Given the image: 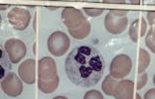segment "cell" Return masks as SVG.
<instances>
[{"label":"cell","mask_w":155,"mask_h":99,"mask_svg":"<svg viewBox=\"0 0 155 99\" xmlns=\"http://www.w3.org/2000/svg\"><path fill=\"white\" fill-rule=\"evenodd\" d=\"M103 56L94 47L78 46L66 57L65 70L68 78L79 87L89 88L99 83L104 74Z\"/></svg>","instance_id":"obj_1"},{"label":"cell","mask_w":155,"mask_h":99,"mask_svg":"<svg viewBox=\"0 0 155 99\" xmlns=\"http://www.w3.org/2000/svg\"><path fill=\"white\" fill-rule=\"evenodd\" d=\"M59 83L56 64L51 57H44L38 63V88L44 93L55 91Z\"/></svg>","instance_id":"obj_2"},{"label":"cell","mask_w":155,"mask_h":99,"mask_svg":"<svg viewBox=\"0 0 155 99\" xmlns=\"http://www.w3.org/2000/svg\"><path fill=\"white\" fill-rule=\"evenodd\" d=\"M70 45V40L68 35L61 31H56L52 34L48 40L49 51L55 56L64 55Z\"/></svg>","instance_id":"obj_3"},{"label":"cell","mask_w":155,"mask_h":99,"mask_svg":"<svg viewBox=\"0 0 155 99\" xmlns=\"http://www.w3.org/2000/svg\"><path fill=\"white\" fill-rule=\"evenodd\" d=\"M132 68L131 60L126 55L117 56L110 65L111 75L117 79L125 77L130 72Z\"/></svg>","instance_id":"obj_4"},{"label":"cell","mask_w":155,"mask_h":99,"mask_svg":"<svg viewBox=\"0 0 155 99\" xmlns=\"http://www.w3.org/2000/svg\"><path fill=\"white\" fill-rule=\"evenodd\" d=\"M8 18L9 22L15 29L21 31L28 27L31 19V15L28 10L15 7L9 12Z\"/></svg>","instance_id":"obj_5"},{"label":"cell","mask_w":155,"mask_h":99,"mask_svg":"<svg viewBox=\"0 0 155 99\" xmlns=\"http://www.w3.org/2000/svg\"><path fill=\"white\" fill-rule=\"evenodd\" d=\"M5 47L9 60L13 63L20 62L26 55L25 45L18 39H9L5 42Z\"/></svg>","instance_id":"obj_6"},{"label":"cell","mask_w":155,"mask_h":99,"mask_svg":"<svg viewBox=\"0 0 155 99\" xmlns=\"http://www.w3.org/2000/svg\"><path fill=\"white\" fill-rule=\"evenodd\" d=\"M1 84L2 90L9 96H18L23 91V83L14 72L8 73Z\"/></svg>","instance_id":"obj_7"},{"label":"cell","mask_w":155,"mask_h":99,"mask_svg":"<svg viewBox=\"0 0 155 99\" xmlns=\"http://www.w3.org/2000/svg\"><path fill=\"white\" fill-rule=\"evenodd\" d=\"M61 19L68 29H75L83 24L86 20L83 13L78 9L66 8L64 9Z\"/></svg>","instance_id":"obj_8"},{"label":"cell","mask_w":155,"mask_h":99,"mask_svg":"<svg viewBox=\"0 0 155 99\" xmlns=\"http://www.w3.org/2000/svg\"><path fill=\"white\" fill-rule=\"evenodd\" d=\"M127 17L120 18L109 12L104 20V25L107 31L112 34H119L125 30L127 25Z\"/></svg>","instance_id":"obj_9"},{"label":"cell","mask_w":155,"mask_h":99,"mask_svg":"<svg viewBox=\"0 0 155 99\" xmlns=\"http://www.w3.org/2000/svg\"><path fill=\"white\" fill-rule=\"evenodd\" d=\"M36 62L35 60L28 59L21 63L18 69V73L21 80L28 84L35 83Z\"/></svg>","instance_id":"obj_10"},{"label":"cell","mask_w":155,"mask_h":99,"mask_svg":"<svg viewBox=\"0 0 155 99\" xmlns=\"http://www.w3.org/2000/svg\"><path fill=\"white\" fill-rule=\"evenodd\" d=\"M133 83L129 80H123L117 83L114 95L117 99L132 98Z\"/></svg>","instance_id":"obj_11"},{"label":"cell","mask_w":155,"mask_h":99,"mask_svg":"<svg viewBox=\"0 0 155 99\" xmlns=\"http://www.w3.org/2000/svg\"><path fill=\"white\" fill-rule=\"evenodd\" d=\"M12 65L8 55L0 45V82L10 72Z\"/></svg>","instance_id":"obj_12"},{"label":"cell","mask_w":155,"mask_h":99,"mask_svg":"<svg viewBox=\"0 0 155 99\" xmlns=\"http://www.w3.org/2000/svg\"><path fill=\"white\" fill-rule=\"evenodd\" d=\"M91 31L90 22L86 21L79 27L75 29H68V32L72 37L77 40H83L87 37Z\"/></svg>","instance_id":"obj_13"},{"label":"cell","mask_w":155,"mask_h":99,"mask_svg":"<svg viewBox=\"0 0 155 99\" xmlns=\"http://www.w3.org/2000/svg\"><path fill=\"white\" fill-rule=\"evenodd\" d=\"M117 83V82L113 79L112 76L110 75L106 76L102 83L101 88L103 91L107 95H114V92Z\"/></svg>","instance_id":"obj_14"},{"label":"cell","mask_w":155,"mask_h":99,"mask_svg":"<svg viewBox=\"0 0 155 99\" xmlns=\"http://www.w3.org/2000/svg\"><path fill=\"white\" fill-rule=\"evenodd\" d=\"M83 9L88 16L91 17L99 16L103 13L104 10V9L101 8H84Z\"/></svg>","instance_id":"obj_15"},{"label":"cell","mask_w":155,"mask_h":99,"mask_svg":"<svg viewBox=\"0 0 155 99\" xmlns=\"http://www.w3.org/2000/svg\"><path fill=\"white\" fill-rule=\"evenodd\" d=\"M84 99H104V96L100 92L96 90H92L85 94Z\"/></svg>","instance_id":"obj_16"},{"label":"cell","mask_w":155,"mask_h":99,"mask_svg":"<svg viewBox=\"0 0 155 99\" xmlns=\"http://www.w3.org/2000/svg\"><path fill=\"white\" fill-rule=\"evenodd\" d=\"M110 12L112 13L113 15L117 16L122 17L127 14V11L123 10H110Z\"/></svg>","instance_id":"obj_17"},{"label":"cell","mask_w":155,"mask_h":99,"mask_svg":"<svg viewBox=\"0 0 155 99\" xmlns=\"http://www.w3.org/2000/svg\"><path fill=\"white\" fill-rule=\"evenodd\" d=\"M10 6V5H0V10H6Z\"/></svg>","instance_id":"obj_18"},{"label":"cell","mask_w":155,"mask_h":99,"mask_svg":"<svg viewBox=\"0 0 155 99\" xmlns=\"http://www.w3.org/2000/svg\"><path fill=\"white\" fill-rule=\"evenodd\" d=\"M48 8L50 10H56L57 9L59 8H56L54 6H50V7H48Z\"/></svg>","instance_id":"obj_19"},{"label":"cell","mask_w":155,"mask_h":99,"mask_svg":"<svg viewBox=\"0 0 155 99\" xmlns=\"http://www.w3.org/2000/svg\"><path fill=\"white\" fill-rule=\"evenodd\" d=\"M59 98H61V99H65V97H64L62 96H58L57 97H55V99H59Z\"/></svg>","instance_id":"obj_20"},{"label":"cell","mask_w":155,"mask_h":99,"mask_svg":"<svg viewBox=\"0 0 155 99\" xmlns=\"http://www.w3.org/2000/svg\"><path fill=\"white\" fill-rule=\"evenodd\" d=\"M2 22V17L1 16V15H0V25H1V24Z\"/></svg>","instance_id":"obj_21"}]
</instances>
